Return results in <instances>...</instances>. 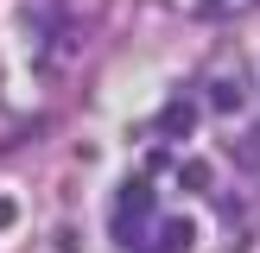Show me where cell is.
<instances>
[{
  "instance_id": "6da1fadb",
  "label": "cell",
  "mask_w": 260,
  "mask_h": 253,
  "mask_svg": "<svg viewBox=\"0 0 260 253\" xmlns=\"http://www.w3.org/2000/svg\"><path fill=\"white\" fill-rule=\"evenodd\" d=\"M248 89H254V76H248V57L241 51H216L203 63V76H197V95H203L210 114H241L248 108Z\"/></svg>"
},
{
  "instance_id": "7a4b0ae2",
  "label": "cell",
  "mask_w": 260,
  "mask_h": 253,
  "mask_svg": "<svg viewBox=\"0 0 260 253\" xmlns=\"http://www.w3.org/2000/svg\"><path fill=\"white\" fill-rule=\"evenodd\" d=\"M229 152H235V164H241V171H260V126H248V133H241Z\"/></svg>"
},
{
  "instance_id": "3957f363",
  "label": "cell",
  "mask_w": 260,
  "mask_h": 253,
  "mask_svg": "<svg viewBox=\"0 0 260 253\" xmlns=\"http://www.w3.org/2000/svg\"><path fill=\"white\" fill-rule=\"evenodd\" d=\"M260 0H203V13L210 19H241V13H254Z\"/></svg>"
}]
</instances>
